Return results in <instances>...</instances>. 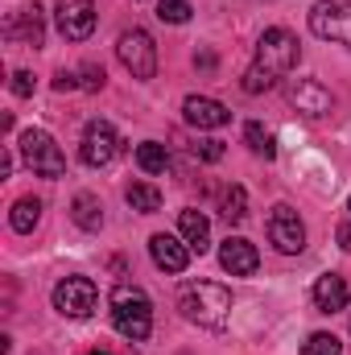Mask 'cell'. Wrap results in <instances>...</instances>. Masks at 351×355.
I'll return each instance as SVG.
<instances>
[{
    "mask_svg": "<svg viewBox=\"0 0 351 355\" xmlns=\"http://www.w3.org/2000/svg\"><path fill=\"white\" fill-rule=\"evenodd\" d=\"M71 219L83 227V232H99L103 227V202L95 198V194H75V202H71Z\"/></svg>",
    "mask_w": 351,
    "mask_h": 355,
    "instance_id": "ac0fdd59",
    "label": "cell"
},
{
    "mask_svg": "<svg viewBox=\"0 0 351 355\" xmlns=\"http://www.w3.org/2000/svg\"><path fill=\"white\" fill-rule=\"evenodd\" d=\"M99 302V289L91 277H62L54 285V310L67 314V318H87Z\"/></svg>",
    "mask_w": 351,
    "mask_h": 355,
    "instance_id": "52a82bcc",
    "label": "cell"
},
{
    "mask_svg": "<svg viewBox=\"0 0 351 355\" xmlns=\"http://www.w3.org/2000/svg\"><path fill=\"white\" fill-rule=\"evenodd\" d=\"M4 33H8V42H21V46H42L46 42V12L37 8V4H25V8H17L12 17H8V25H4Z\"/></svg>",
    "mask_w": 351,
    "mask_h": 355,
    "instance_id": "7c38bea8",
    "label": "cell"
},
{
    "mask_svg": "<svg viewBox=\"0 0 351 355\" xmlns=\"http://www.w3.org/2000/svg\"><path fill=\"white\" fill-rule=\"evenodd\" d=\"M91 355H99V352H91Z\"/></svg>",
    "mask_w": 351,
    "mask_h": 355,
    "instance_id": "d6a6232c",
    "label": "cell"
},
{
    "mask_svg": "<svg viewBox=\"0 0 351 355\" xmlns=\"http://www.w3.org/2000/svg\"><path fill=\"white\" fill-rule=\"evenodd\" d=\"M149 257H153V265L166 268V272H186V265H190V244H182L174 236L157 232L149 240Z\"/></svg>",
    "mask_w": 351,
    "mask_h": 355,
    "instance_id": "5bb4252c",
    "label": "cell"
},
{
    "mask_svg": "<svg viewBox=\"0 0 351 355\" xmlns=\"http://www.w3.org/2000/svg\"><path fill=\"white\" fill-rule=\"evenodd\" d=\"M116 54H120V62H124V71L132 79L145 83V79L157 75V46H153V37L145 29H124L120 42H116Z\"/></svg>",
    "mask_w": 351,
    "mask_h": 355,
    "instance_id": "5b68a950",
    "label": "cell"
},
{
    "mask_svg": "<svg viewBox=\"0 0 351 355\" xmlns=\"http://www.w3.org/2000/svg\"><path fill=\"white\" fill-rule=\"evenodd\" d=\"M79 75H83V87H87V91H99V87H103V67L87 62V67H83Z\"/></svg>",
    "mask_w": 351,
    "mask_h": 355,
    "instance_id": "83f0119b",
    "label": "cell"
},
{
    "mask_svg": "<svg viewBox=\"0 0 351 355\" xmlns=\"http://www.w3.org/2000/svg\"><path fill=\"white\" fill-rule=\"evenodd\" d=\"M124 198H128V207H132V211H141V215L162 211V190H157V186H149V182H128Z\"/></svg>",
    "mask_w": 351,
    "mask_h": 355,
    "instance_id": "d6986e66",
    "label": "cell"
},
{
    "mask_svg": "<svg viewBox=\"0 0 351 355\" xmlns=\"http://www.w3.org/2000/svg\"><path fill=\"white\" fill-rule=\"evenodd\" d=\"M268 240L285 257H298L306 248V227H302V219H298V211L289 202H277L273 207V215H268Z\"/></svg>",
    "mask_w": 351,
    "mask_h": 355,
    "instance_id": "9c48e42d",
    "label": "cell"
},
{
    "mask_svg": "<svg viewBox=\"0 0 351 355\" xmlns=\"http://www.w3.org/2000/svg\"><path fill=\"white\" fill-rule=\"evenodd\" d=\"M178 227H182V240L190 244V252H207L211 248V223H207V215L203 211H182L178 215Z\"/></svg>",
    "mask_w": 351,
    "mask_h": 355,
    "instance_id": "e0dca14e",
    "label": "cell"
},
{
    "mask_svg": "<svg viewBox=\"0 0 351 355\" xmlns=\"http://www.w3.org/2000/svg\"><path fill=\"white\" fill-rule=\"evenodd\" d=\"M75 87H83V83H79L75 75H67V71H62V75L54 79V91H75Z\"/></svg>",
    "mask_w": 351,
    "mask_h": 355,
    "instance_id": "f546056e",
    "label": "cell"
},
{
    "mask_svg": "<svg viewBox=\"0 0 351 355\" xmlns=\"http://www.w3.org/2000/svg\"><path fill=\"white\" fill-rule=\"evenodd\" d=\"M348 211H351V198H348Z\"/></svg>",
    "mask_w": 351,
    "mask_h": 355,
    "instance_id": "1f68e13d",
    "label": "cell"
},
{
    "mask_svg": "<svg viewBox=\"0 0 351 355\" xmlns=\"http://www.w3.org/2000/svg\"><path fill=\"white\" fill-rule=\"evenodd\" d=\"M21 157H25V166L37 178H62L67 174V157H62L58 141L50 132H42V128H29L21 137Z\"/></svg>",
    "mask_w": 351,
    "mask_h": 355,
    "instance_id": "277c9868",
    "label": "cell"
},
{
    "mask_svg": "<svg viewBox=\"0 0 351 355\" xmlns=\"http://www.w3.org/2000/svg\"><path fill=\"white\" fill-rule=\"evenodd\" d=\"M54 21H58V33L67 42H87L95 29V4L91 0H58Z\"/></svg>",
    "mask_w": 351,
    "mask_h": 355,
    "instance_id": "30bf717a",
    "label": "cell"
},
{
    "mask_svg": "<svg viewBox=\"0 0 351 355\" xmlns=\"http://www.w3.org/2000/svg\"><path fill=\"white\" fill-rule=\"evenodd\" d=\"M157 17L166 25H186L190 21V0H157Z\"/></svg>",
    "mask_w": 351,
    "mask_h": 355,
    "instance_id": "484cf974",
    "label": "cell"
},
{
    "mask_svg": "<svg viewBox=\"0 0 351 355\" xmlns=\"http://www.w3.org/2000/svg\"><path fill=\"white\" fill-rule=\"evenodd\" d=\"M339 248H343V252H351V223H343V227H339Z\"/></svg>",
    "mask_w": 351,
    "mask_h": 355,
    "instance_id": "4dcf8cb0",
    "label": "cell"
},
{
    "mask_svg": "<svg viewBox=\"0 0 351 355\" xmlns=\"http://www.w3.org/2000/svg\"><path fill=\"white\" fill-rule=\"evenodd\" d=\"M314 306H318L323 314H339V310L348 306V281H343L339 272H323V277L314 281Z\"/></svg>",
    "mask_w": 351,
    "mask_h": 355,
    "instance_id": "2e32d148",
    "label": "cell"
},
{
    "mask_svg": "<svg viewBox=\"0 0 351 355\" xmlns=\"http://www.w3.org/2000/svg\"><path fill=\"white\" fill-rule=\"evenodd\" d=\"M302 355H343V343H339L335 335L318 331V335H310V339H306V347H302Z\"/></svg>",
    "mask_w": 351,
    "mask_h": 355,
    "instance_id": "cb8c5ba5",
    "label": "cell"
},
{
    "mask_svg": "<svg viewBox=\"0 0 351 355\" xmlns=\"http://www.w3.org/2000/svg\"><path fill=\"white\" fill-rule=\"evenodd\" d=\"M289 103L302 112V116H310V120H318V116H331V107H335V99H331V91L323 87L318 79H289Z\"/></svg>",
    "mask_w": 351,
    "mask_h": 355,
    "instance_id": "8fae6325",
    "label": "cell"
},
{
    "mask_svg": "<svg viewBox=\"0 0 351 355\" xmlns=\"http://www.w3.org/2000/svg\"><path fill=\"white\" fill-rule=\"evenodd\" d=\"M223 219L228 223H244L248 219V194H244V186H228V194H223Z\"/></svg>",
    "mask_w": 351,
    "mask_h": 355,
    "instance_id": "603a6c76",
    "label": "cell"
},
{
    "mask_svg": "<svg viewBox=\"0 0 351 355\" xmlns=\"http://www.w3.org/2000/svg\"><path fill=\"white\" fill-rule=\"evenodd\" d=\"M219 265L228 268L232 277H252L257 265H261V252H257V244H248L244 236H228L223 248H219Z\"/></svg>",
    "mask_w": 351,
    "mask_h": 355,
    "instance_id": "4fadbf2b",
    "label": "cell"
},
{
    "mask_svg": "<svg viewBox=\"0 0 351 355\" xmlns=\"http://www.w3.org/2000/svg\"><path fill=\"white\" fill-rule=\"evenodd\" d=\"M37 219H42V202H37V198H17V202H12V215H8L12 232L29 236V232L37 227Z\"/></svg>",
    "mask_w": 351,
    "mask_h": 355,
    "instance_id": "ffe728a7",
    "label": "cell"
},
{
    "mask_svg": "<svg viewBox=\"0 0 351 355\" xmlns=\"http://www.w3.org/2000/svg\"><path fill=\"white\" fill-rule=\"evenodd\" d=\"M182 112H186V124H194V128H223L232 120V112L219 99H207V95H190L182 103Z\"/></svg>",
    "mask_w": 351,
    "mask_h": 355,
    "instance_id": "9a60e30c",
    "label": "cell"
},
{
    "mask_svg": "<svg viewBox=\"0 0 351 355\" xmlns=\"http://www.w3.org/2000/svg\"><path fill=\"white\" fill-rule=\"evenodd\" d=\"M116 153H120V137H116V128H112L108 120H91L87 128H83V145H79L83 166L103 170V166H112Z\"/></svg>",
    "mask_w": 351,
    "mask_h": 355,
    "instance_id": "ba28073f",
    "label": "cell"
},
{
    "mask_svg": "<svg viewBox=\"0 0 351 355\" xmlns=\"http://www.w3.org/2000/svg\"><path fill=\"white\" fill-rule=\"evenodd\" d=\"M244 141H248V149L257 153V157H277V145H273V132L264 128V124H257V120H248L244 124Z\"/></svg>",
    "mask_w": 351,
    "mask_h": 355,
    "instance_id": "7402d4cb",
    "label": "cell"
},
{
    "mask_svg": "<svg viewBox=\"0 0 351 355\" xmlns=\"http://www.w3.org/2000/svg\"><path fill=\"white\" fill-rule=\"evenodd\" d=\"M298 58H302V50H298V37L289 33V29H264L261 42H257V67H264L268 75H289L293 67H298Z\"/></svg>",
    "mask_w": 351,
    "mask_h": 355,
    "instance_id": "3957f363",
    "label": "cell"
},
{
    "mask_svg": "<svg viewBox=\"0 0 351 355\" xmlns=\"http://www.w3.org/2000/svg\"><path fill=\"white\" fill-rule=\"evenodd\" d=\"M112 322H116V331H120L124 339H132V343L149 339V331H153V306H149L145 289H137V285H116V289H112Z\"/></svg>",
    "mask_w": 351,
    "mask_h": 355,
    "instance_id": "7a4b0ae2",
    "label": "cell"
},
{
    "mask_svg": "<svg viewBox=\"0 0 351 355\" xmlns=\"http://www.w3.org/2000/svg\"><path fill=\"white\" fill-rule=\"evenodd\" d=\"M194 157H203V162H219V157H223V141H198V145H194Z\"/></svg>",
    "mask_w": 351,
    "mask_h": 355,
    "instance_id": "4316f807",
    "label": "cell"
},
{
    "mask_svg": "<svg viewBox=\"0 0 351 355\" xmlns=\"http://www.w3.org/2000/svg\"><path fill=\"white\" fill-rule=\"evenodd\" d=\"M178 310L207 331H223L232 318V293L219 281H186L178 289Z\"/></svg>",
    "mask_w": 351,
    "mask_h": 355,
    "instance_id": "6da1fadb",
    "label": "cell"
},
{
    "mask_svg": "<svg viewBox=\"0 0 351 355\" xmlns=\"http://www.w3.org/2000/svg\"><path fill=\"white\" fill-rule=\"evenodd\" d=\"M137 166H141L145 174H166V170H170V153H166V145H157V141L137 145Z\"/></svg>",
    "mask_w": 351,
    "mask_h": 355,
    "instance_id": "44dd1931",
    "label": "cell"
},
{
    "mask_svg": "<svg viewBox=\"0 0 351 355\" xmlns=\"http://www.w3.org/2000/svg\"><path fill=\"white\" fill-rule=\"evenodd\" d=\"M33 87H37V83H33V75H29V71H17V75H12V95H21V99H25V95H33Z\"/></svg>",
    "mask_w": 351,
    "mask_h": 355,
    "instance_id": "f1b7e54d",
    "label": "cell"
},
{
    "mask_svg": "<svg viewBox=\"0 0 351 355\" xmlns=\"http://www.w3.org/2000/svg\"><path fill=\"white\" fill-rule=\"evenodd\" d=\"M273 83H277V75H268V71L257 67V62H252V67L244 71V79H240V87L248 91V95H261V91H268Z\"/></svg>",
    "mask_w": 351,
    "mask_h": 355,
    "instance_id": "d4e9b609",
    "label": "cell"
},
{
    "mask_svg": "<svg viewBox=\"0 0 351 355\" xmlns=\"http://www.w3.org/2000/svg\"><path fill=\"white\" fill-rule=\"evenodd\" d=\"M310 29L323 42H339L351 50V0H318L310 8Z\"/></svg>",
    "mask_w": 351,
    "mask_h": 355,
    "instance_id": "8992f818",
    "label": "cell"
}]
</instances>
